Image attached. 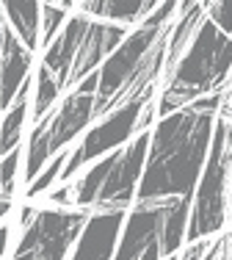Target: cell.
<instances>
[{
  "instance_id": "cell-1",
  "label": "cell",
  "mask_w": 232,
  "mask_h": 260,
  "mask_svg": "<svg viewBox=\"0 0 232 260\" xmlns=\"http://www.w3.org/2000/svg\"><path fill=\"white\" fill-rule=\"evenodd\" d=\"M213 127H216V114L197 111L194 105L163 116L155 133L149 136V150H146L136 200L158 202L180 200V197L191 200L210 152Z\"/></svg>"
},
{
  "instance_id": "cell-2",
  "label": "cell",
  "mask_w": 232,
  "mask_h": 260,
  "mask_svg": "<svg viewBox=\"0 0 232 260\" xmlns=\"http://www.w3.org/2000/svg\"><path fill=\"white\" fill-rule=\"evenodd\" d=\"M227 83H232V39L205 17L191 45L182 50L169 72L166 89L155 103V114L163 119L199 97L224 91Z\"/></svg>"
},
{
  "instance_id": "cell-3",
  "label": "cell",
  "mask_w": 232,
  "mask_h": 260,
  "mask_svg": "<svg viewBox=\"0 0 232 260\" xmlns=\"http://www.w3.org/2000/svg\"><path fill=\"white\" fill-rule=\"evenodd\" d=\"M191 200L136 202L122 224L113 260H166L185 241Z\"/></svg>"
},
{
  "instance_id": "cell-4",
  "label": "cell",
  "mask_w": 232,
  "mask_h": 260,
  "mask_svg": "<svg viewBox=\"0 0 232 260\" xmlns=\"http://www.w3.org/2000/svg\"><path fill=\"white\" fill-rule=\"evenodd\" d=\"M229 177H232V122L216 119L210 152L194 188V208L188 216V241L213 238L227 224L229 208Z\"/></svg>"
},
{
  "instance_id": "cell-5",
  "label": "cell",
  "mask_w": 232,
  "mask_h": 260,
  "mask_svg": "<svg viewBox=\"0 0 232 260\" xmlns=\"http://www.w3.org/2000/svg\"><path fill=\"white\" fill-rule=\"evenodd\" d=\"M94 91H97V72H91L86 80H81L75 86V91L64 103L56 105L42 122H36L25 147V172H22V177H25L28 185L47 166V160L58 155L61 150H66V144H72L91 125V119H94Z\"/></svg>"
},
{
  "instance_id": "cell-6",
  "label": "cell",
  "mask_w": 232,
  "mask_h": 260,
  "mask_svg": "<svg viewBox=\"0 0 232 260\" xmlns=\"http://www.w3.org/2000/svg\"><path fill=\"white\" fill-rule=\"evenodd\" d=\"M152 94H155V86H149L144 94L133 97V100H127L125 105H119L116 111L105 114L102 119H97V125L91 127L89 133L83 136L81 144L69 152V160H66L64 172H61V180H64V185L69 183L86 164H91V160H100L102 155L119 150L122 144H127V141L138 133V130H136L138 127V116H141L144 105L152 100Z\"/></svg>"
},
{
  "instance_id": "cell-7",
  "label": "cell",
  "mask_w": 232,
  "mask_h": 260,
  "mask_svg": "<svg viewBox=\"0 0 232 260\" xmlns=\"http://www.w3.org/2000/svg\"><path fill=\"white\" fill-rule=\"evenodd\" d=\"M89 219V210L42 208L25 227L14 260H66L78 235Z\"/></svg>"
},
{
  "instance_id": "cell-8",
  "label": "cell",
  "mask_w": 232,
  "mask_h": 260,
  "mask_svg": "<svg viewBox=\"0 0 232 260\" xmlns=\"http://www.w3.org/2000/svg\"><path fill=\"white\" fill-rule=\"evenodd\" d=\"M146 150H149V133H136V139L127 141V147L113 150V164L108 169L102 188L94 200L91 210H127L136 200L138 183L144 175Z\"/></svg>"
},
{
  "instance_id": "cell-9",
  "label": "cell",
  "mask_w": 232,
  "mask_h": 260,
  "mask_svg": "<svg viewBox=\"0 0 232 260\" xmlns=\"http://www.w3.org/2000/svg\"><path fill=\"white\" fill-rule=\"evenodd\" d=\"M125 36L127 34H125L122 25L91 20L86 36H83L81 47H78V53H75V61H72V67H69V75H66L64 89L66 86H78L81 80H86L91 72L100 70L102 58H108V55L125 42Z\"/></svg>"
},
{
  "instance_id": "cell-10",
  "label": "cell",
  "mask_w": 232,
  "mask_h": 260,
  "mask_svg": "<svg viewBox=\"0 0 232 260\" xmlns=\"http://www.w3.org/2000/svg\"><path fill=\"white\" fill-rule=\"evenodd\" d=\"M125 224V210H94L75 241L69 260H113Z\"/></svg>"
},
{
  "instance_id": "cell-11",
  "label": "cell",
  "mask_w": 232,
  "mask_h": 260,
  "mask_svg": "<svg viewBox=\"0 0 232 260\" xmlns=\"http://www.w3.org/2000/svg\"><path fill=\"white\" fill-rule=\"evenodd\" d=\"M33 53L14 36V30L3 22L0 28V111H9L17 91L30 78Z\"/></svg>"
},
{
  "instance_id": "cell-12",
  "label": "cell",
  "mask_w": 232,
  "mask_h": 260,
  "mask_svg": "<svg viewBox=\"0 0 232 260\" xmlns=\"http://www.w3.org/2000/svg\"><path fill=\"white\" fill-rule=\"evenodd\" d=\"M89 22L91 20L86 14H72L69 20H66V25L58 30V36L53 39V45L45 50L42 67L50 70L61 86L66 83L69 67H72V61H75V53H78V47H81L83 36H86V30H89Z\"/></svg>"
},
{
  "instance_id": "cell-13",
  "label": "cell",
  "mask_w": 232,
  "mask_h": 260,
  "mask_svg": "<svg viewBox=\"0 0 232 260\" xmlns=\"http://www.w3.org/2000/svg\"><path fill=\"white\" fill-rule=\"evenodd\" d=\"M3 22L14 30V36L28 47L30 53L39 45L42 28V3H0Z\"/></svg>"
},
{
  "instance_id": "cell-14",
  "label": "cell",
  "mask_w": 232,
  "mask_h": 260,
  "mask_svg": "<svg viewBox=\"0 0 232 260\" xmlns=\"http://www.w3.org/2000/svg\"><path fill=\"white\" fill-rule=\"evenodd\" d=\"M155 3H133V0H105V3H83L81 11L89 17H94L97 22L111 20L113 25H133V22H144L152 14Z\"/></svg>"
},
{
  "instance_id": "cell-15",
  "label": "cell",
  "mask_w": 232,
  "mask_h": 260,
  "mask_svg": "<svg viewBox=\"0 0 232 260\" xmlns=\"http://www.w3.org/2000/svg\"><path fill=\"white\" fill-rule=\"evenodd\" d=\"M28 94H30V78L22 83V89L17 91L14 103H11V108L6 111L3 119H0V160L20 147L22 127H25V116H28V108H30Z\"/></svg>"
},
{
  "instance_id": "cell-16",
  "label": "cell",
  "mask_w": 232,
  "mask_h": 260,
  "mask_svg": "<svg viewBox=\"0 0 232 260\" xmlns=\"http://www.w3.org/2000/svg\"><path fill=\"white\" fill-rule=\"evenodd\" d=\"M61 91H64V86L56 80V75L50 70H45V67H39V72H36V100H33V119L36 122H42L53 111Z\"/></svg>"
},
{
  "instance_id": "cell-17",
  "label": "cell",
  "mask_w": 232,
  "mask_h": 260,
  "mask_svg": "<svg viewBox=\"0 0 232 260\" xmlns=\"http://www.w3.org/2000/svg\"><path fill=\"white\" fill-rule=\"evenodd\" d=\"M72 9V3H42V28H39V34H42V45H45V50L53 45V39L58 36V30L66 25V11Z\"/></svg>"
},
{
  "instance_id": "cell-18",
  "label": "cell",
  "mask_w": 232,
  "mask_h": 260,
  "mask_svg": "<svg viewBox=\"0 0 232 260\" xmlns=\"http://www.w3.org/2000/svg\"><path fill=\"white\" fill-rule=\"evenodd\" d=\"M69 152H72V150H61L58 155H53L50 160H47V166L39 172V175H36V180L28 185V191H25L28 200H36L42 191H47L53 183H56V177H61V172H64L66 160H69Z\"/></svg>"
},
{
  "instance_id": "cell-19",
  "label": "cell",
  "mask_w": 232,
  "mask_h": 260,
  "mask_svg": "<svg viewBox=\"0 0 232 260\" xmlns=\"http://www.w3.org/2000/svg\"><path fill=\"white\" fill-rule=\"evenodd\" d=\"M17 175H20V147L0 160V202H6V200L11 202V194H14V185H17Z\"/></svg>"
},
{
  "instance_id": "cell-20",
  "label": "cell",
  "mask_w": 232,
  "mask_h": 260,
  "mask_svg": "<svg viewBox=\"0 0 232 260\" xmlns=\"http://www.w3.org/2000/svg\"><path fill=\"white\" fill-rule=\"evenodd\" d=\"M205 11H207L205 14L207 20L221 30L224 36L232 39V0H227V3H207Z\"/></svg>"
},
{
  "instance_id": "cell-21",
  "label": "cell",
  "mask_w": 232,
  "mask_h": 260,
  "mask_svg": "<svg viewBox=\"0 0 232 260\" xmlns=\"http://www.w3.org/2000/svg\"><path fill=\"white\" fill-rule=\"evenodd\" d=\"M213 246V238H202V241H191V244L182 249V255L177 257V260H202L205 257V252Z\"/></svg>"
},
{
  "instance_id": "cell-22",
  "label": "cell",
  "mask_w": 232,
  "mask_h": 260,
  "mask_svg": "<svg viewBox=\"0 0 232 260\" xmlns=\"http://www.w3.org/2000/svg\"><path fill=\"white\" fill-rule=\"evenodd\" d=\"M50 202L58 208H72V185H61V188L50 191Z\"/></svg>"
},
{
  "instance_id": "cell-23",
  "label": "cell",
  "mask_w": 232,
  "mask_h": 260,
  "mask_svg": "<svg viewBox=\"0 0 232 260\" xmlns=\"http://www.w3.org/2000/svg\"><path fill=\"white\" fill-rule=\"evenodd\" d=\"M224 244H227V238H218V241H213V246L205 252V257H202V260H218V255H221V249H224Z\"/></svg>"
},
{
  "instance_id": "cell-24",
  "label": "cell",
  "mask_w": 232,
  "mask_h": 260,
  "mask_svg": "<svg viewBox=\"0 0 232 260\" xmlns=\"http://www.w3.org/2000/svg\"><path fill=\"white\" fill-rule=\"evenodd\" d=\"M33 216H36V208H33V205H25V208L20 210V224H22V230H25L30 221H33Z\"/></svg>"
},
{
  "instance_id": "cell-25",
  "label": "cell",
  "mask_w": 232,
  "mask_h": 260,
  "mask_svg": "<svg viewBox=\"0 0 232 260\" xmlns=\"http://www.w3.org/2000/svg\"><path fill=\"white\" fill-rule=\"evenodd\" d=\"M9 224H0V260H3L6 249H9Z\"/></svg>"
},
{
  "instance_id": "cell-26",
  "label": "cell",
  "mask_w": 232,
  "mask_h": 260,
  "mask_svg": "<svg viewBox=\"0 0 232 260\" xmlns=\"http://www.w3.org/2000/svg\"><path fill=\"white\" fill-rule=\"evenodd\" d=\"M9 210H11V202H9V200H6V202H0V221L6 219V213H9Z\"/></svg>"
},
{
  "instance_id": "cell-27",
  "label": "cell",
  "mask_w": 232,
  "mask_h": 260,
  "mask_svg": "<svg viewBox=\"0 0 232 260\" xmlns=\"http://www.w3.org/2000/svg\"><path fill=\"white\" fill-rule=\"evenodd\" d=\"M0 28H3V11H0Z\"/></svg>"
},
{
  "instance_id": "cell-28",
  "label": "cell",
  "mask_w": 232,
  "mask_h": 260,
  "mask_svg": "<svg viewBox=\"0 0 232 260\" xmlns=\"http://www.w3.org/2000/svg\"><path fill=\"white\" fill-rule=\"evenodd\" d=\"M166 260H177V257H174V255H172V257H166Z\"/></svg>"
},
{
  "instance_id": "cell-29",
  "label": "cell",
  "mask_w": 232,
  "mask_h": 260,
  "mask_svg": "<svg viewBox=\"0 0 232 260\" xmlns=\"http://www.w3.org/2000/svg\"><path fill=\"white\" fill-rule=\"evenodd\" d=\"M229 202H232V191H229Z\"/></svg>"
}]
</instances>
